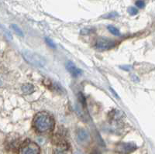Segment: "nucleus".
I'll return each mask as SVG.
<instances>
[{
	"label": "nucleus",
	"mask_w": 155,
	"mask_h": 154,
	"mask_svg": "<svg viewBox=\"0 0 155 154\" xmlns=\"http://www.w3.org/2000/svg\"><path fill=\"white\" fill-rule=\"evenodd\" d=\"M22 91L24 93L25 95H31L32 93L35 91V88L32 84H24L22 86Z\"/></svg>",
	"instance_id": "obj_8"
},
{
	"label": "nucleus",
	"mask_w": 155,
	"mask_h": 154,
	"mask_svg": "<svg viewBox=\"0 0 155 154\" xmlns=\"http://www.w3.org/2000/svg\"><path fill=\"white\" fill-rule=\"evenodd\" d=\"M34 126L40 133H47L54 128V120L53 117L47 112H39L34 119Z\"/></svg>",
	"instance_id": "obj_1"
},
{
	"label": "nucleus",
	"mask_w": 155,
	"mask_h": 154,
	"mask_svg": "<svg viewBox=\"0 0 155 154\" xmlns=\"http://www.w3.org/2000/svg\"><path fill=\"white\" fill-rule=\"evenodd\" d=\"M136 5L138 8H140V9H142V8H143L145 6V2H143V0H137L136 2Z\"/></svg>",
	"instance_id": "obj_13"
},
{
	"label": "nucleus",
	"mask_w": 155,
	"mask_h": 154,
	"mask_svg": "<svg viewBox=\"0 0 155 154\" xmlns=\"http://www.w3.org/2000/svg\"><path fill=\"white\" fill-rule=\"evenodd\" d=\"M127 11H128V12L131 15V16H135V15H137L138 13L137 9L135 7H133V6L129 7L128 9H127Z\"/></svg>",
	"instance_id": "obj_11"
},
{
	"label": "nucleus",
	"mask_w": 155,
	"mask_h": 154,
	"mask_svg": "<svg viewBox=\"0 0 155 154\" xmlns=\"http://www.w3.org/2000/svg\"><path fill=\"white\" fill-rule=\"evenodd\" d=\"M117 16H118L117 12H111V13H109V14H107L106 16H104L103 17L109 19V18H114Z\"/></svg>",
	"instance_id": "obj_15"
},
{
	"label": "nucleus",
	"mask_w": 155,
	"mask_h": 154,
	"mask_svg": "<svg viewBox=\"0 0 155 154\" xmlns=\"http://www.w3.org/2000/svg\"><path fill=\"white\" fill-rule=\"evenodd\" d=\"M116 46V42L109 39L101 37L96 42V48L101 51H107L113 48Z\"/></svg>",
	"instance_id": "obj_4"
},
{
	"label": "nucleus",
	"mask_w": 155,
	"mask_h": 154,
	"mask_svg": "<svg viewBox=\"0 0 155 154\" xmlns=\"http://www.w3.org/2000/svg\"><path fill=\"white\" fill-rule=\"evenodd\" d=\"M118 149L122 152H131L137 149V146L133 143H126L120 144Z\"/></svg>",
	"instance_id": "obj_6"
},
{
	"label": "nucleus",
	"mask_w": 155,
	"mask_h": 154,
	"mask_svg": "<svg viewBox=\"0 0 155 154\" xmlns=\"http://www.w3.org/2000/svg\"><path fill=\"white\" fill-rule=\"evenodd\" d=\"M108 30H109V31L110 32V33H111L112 34H113V35H114V36H117V37L120 36V30H119L118 29L116 28V27H115V26H108Z\"/></svg>",
	"instance_id": "obj_10"
},
{
	"label": "nucleus",
	"mask_w": 155,
	"mask_h": 154,
	"mask_svg": "<svg viewBox=\"0 0 155 154\" xmlns=\"http://www.w3.org/2000/svg\"><path fill=\"white\" fill-rule=\"evenodd\" d=\"M109 90H110V91H111L113 93V95H115V97H116V98H119V96H118V95H117V94H116V93L115 92V91H114V90L113 89V88H109Z\"/></svg>",
	"instance_id": "obj_17"
},
{
	"label": "nucleus",
	"mask_w": 155,
	"mask_h": 154,
	"mask_svg": "<svg viewBox=\"0 0 155 154\" xmlns=\"http://www.w3.org/2000/svg\"><path fill=\"white\" fill-rule=\"evenodd\" d=\"M0 85H1V81H0Z\"/></svg>",
	"instance_id": "obj_18"
},
{
	"label": "nucleus",
	"mask_w": 155,
	"mask_h": 154,
	"mask_svg": "<svg viewBox=\"0 0 155 154\" xmlns=\"http://www.w3.org/2000/svg\"><path fill=\"white\" fill-rule=\"evenodd\" d=\"M19 152L21 154H39L41 152V149L35 143L27 141L20 147Z\"/></svg>",
	"instance_id": "obj_3"
},
{
	"label": "nucleus",
	"mask_w": 155,
	"mask_h": 154,
	"mask_svg": "<svg viewBox=\"0 0 155 154\" xmlns=\"http://www.w3.org/2000/svg\"><path fill=\"white\" fill-rule=\"evenodd\" d=\"M120 68H122V70H130L132 69V66L130 65H124V66H120Z\"/></svg>",
	"instance_id": "obj_16"
},
{
	"label": "nucleus",
	"mask_w": 155,
	"mask_h": 154,
	"mask_svg": "<svg viewBox=\"0 0 155 154\" xmlns=\"http://www.w3.org/2000/svg\"><path fill=\"white\" fill-rule=\"evenodd\" d=\"M45 41H46L47 44H48V46H49V47H51V48H56V45H55L54 42V41H52V40H51V38H48V37H46V38H45Z\"/></svg>",
	"instance_id": "obj_12"
},
{
	"label": "nucleus",
	"mask_w": 155,
	"mask_h": 154,
	"mask_svg": "<svg viewBox=\"0 0 155 154\" xmlns=\"http://www.w3.org/2000/svg\"><path fill=\"white\" fill-rule=\"evenodd\" d=\"M66 68L68 70L69 73L73 76V77H78V76L81 75L82 74V70L81 69L78 68L74 63L71 61H68L66 64Z\"/></svg>",
	"instance_id": "obj_5"
},
{
	"label": "nucleus",
	"mask_w": 155,
	"mask_h": 154,
	"mask_svg": "<svg viewBox=\"0 0 155 154\" xmlns=\"http://www.w3.org/2000/svg\"><path fill=\"white\" fill-rule=\"evenodd\" d=\"M11 27H12V29L13 30V31H14L18 36H19V37H23V36H24V34H23V32L22 31L21 29L19 28L17 25L12 24L11 25Z\"/></svg>",
	"instance_id": "obj_9"
},
{
	"label": "nucleus",
	"mask_w": 155,
	"mask_h": 154,
	"mask_svg": "<svg viewBox=\"0 0 155 154\" xmlns=\"http://www.w3.org/2000/svg\"><path fill=\"white\" fill-rule=\"evenodd\" d=\"M92 33V30L91 29H83V30H81V34H82V35H87V34H89V33Z\"/></svg>",
	"instance_id": "obj_14"
},
{
	"label": "nucleus",
	"mask_w": 155,
	"mask_h": 154,
	"mask_svg": "<svg viewBox=\"0 0 155 154\" xmlns=\"http://www.w3.org/2000/svg\"><path fill=\"white\" fill-rule=\"evenodd\" d=\"M23 57L27 63L37 67H43L46 64L45 58L34 51H24L23 52Z\"/></svg>",
	"instance_id": "obj_2"
},
{
	"label": "nucleus",
	"mask_w": 155,
	"mask_h": 154,
	"mask_svg": "<svg viewBox=\"0 0 155 154\" xmlns=\"http://www.w3.org/2000/svg\"><path fill=\"white\" fill-rule=\"evenodd\" d=\"M89 133L86 130L80 129L79 131L78 132V138L81 142H85V141L88 140L89 139Z\"/></svg>",
	"instance_id": "obj_7"
}]
</instances>
